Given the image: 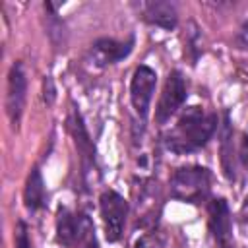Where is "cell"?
<instances>
[{
  "instance_id": "cell-1",
  "label": "cell",
  "mask_w": 248,
  "mask_h": 248,
  "mask_svg": "<svg viewBox=\"0 0 248 248\" xmlns=\"http://www.w3.org/2000/svg\"><path fill=\"white\" fill-rule=\"evenodd\" d=\"M217 114L205 112L203 107H188L176 120V124L165 134V145L169 151L186 155L202 149L217 130Z\"/></svg>"
},
{
  "instance_id": "cell-2",
  "label": "cell",
  "mask_w": 248,
  "mask_h": 248,
  "mask_svg": "<svg viewBox=\"0 0 248 248\" xmlns=\"http://www.w3.org/2000/svg\"><path fill=\"white\" fill-rule=\"evenodd\" d=\"M170 196L184 203H202L211 188V172L200 165L180 167L172 172L170 180Z\"/></svg>"
},
{
  "instance_id": "cell-3",
  "label": "cell",
  "mask_w": 248,
  "mask_h": 248,
  "mask_svg": "<svg viewBox=\"0 0 248 248\" xmlns=\"http://www.w3.org/2000/svg\"><path fill=\"white\" fill-rule=\"evenodd\" d=\"M99 209H101V219L105 227V238L108 242H118L126 217H128V202L114 190H105L99 198Z\"/></svg>"
},
{
  "instance_id": "cell-4",
  "label": "cell",
  "mask_w": 248,
  "mask_h": 248,
  "mask_svg": "<svg viewBox=\"0 0 248 248\" xmlns=\"http://www.w3.org/2000/svg\"><path fill=\"white\" fill-rule=\"evenodd\" d=\"M186 95H188V89H186V79L182 72L172 70L165 79V85H163V91H161V97L155 108V120L159 124H165L170 116H174L178 108L184 105Z\"/></svg>"
},
{
  "instance_id": "cell-5",
  "label": "cell",
  "mask_w": 248,
  "mask_h": 248,
  "mask_svg": "<svg viewBox=\"0 0 248 248\" xmlns=\"http://www.w3.org/2000/svg\"><path fill=\"white\" fill-rule=\"evenodd\" d=\"M157 85V72L149 68L147 64H140L130 79V101L134 107V112L143 120L149 112V105L155 93Z\"/></svg>"
},
{
  "instance_id": "cell-6",
  "label": "cell",
  "mask_w": 248,
  "mask_h": 248,
  "mask_svg": "<svg viewBox=\"0 0 248 248\" xmlns=\"http://www.w3.org/2000/svg\"><path fill=\"white\" fill-rule=\"evenodd\" d=\"M27 99V78L21 62H14L8 72V93H6V112L10 122L16 126L23 114Z\"/></svg>"
},
{
  "instance_id": "cell-7",
  "label": "cell",
  "mask_w": 248,
  "mask_h": 248,
  "mask_svg": "<svg viewBox=\"0 0 248 248\" xmlns=\"http://www.w3.org/2000/svg\"><path fill=\"white\" fill-rule=\"evenodd\" d=\"M209 231L217 248H232V221L229 205L223 198H215L207 205Z\"/></svg>"
},
{
  "instance_id": "cell-8",
  "label": "cell",
  "mask_w": 248,
  "mask_h": 248,
  "mask_svg": "<svg viewBox=\"0 0 248 248\" xmlns=\"http://www.w3.org/2000/svg\"><path fill=\"white\" fill-rule=\"evenodd\" d=\"M134 48V39L130 37L128 41H116V39H97L91 45V60L95 62V66L103 68L108 64H116L122 58H126Z\"/></svg>"
},
{
  "instance_id": "cell-9",
  "label": "cell",
  "mask_w": 248,
  "mask_h": 248,
  "mask_svg": "<svg viewBox=\"0 0 248 248\" xmlns=\"http://www.w3.org/2000/svg\"><path fill=\"white\" fill-rule=\"evenodd\" d=\"M68 124H70V132H72V138H74V143L81 155V165H83V172H95V147H93V141L89 140V134L85 130V124H83V118L81 114L78 112V108L72 110L70 118H68Z\"/></svg>"
},
{
  "instance_id": "cell-10",
  "label": "cell",
  "mask_w": 248,
  "mask_h": 248,
  "mask_svg": "<svg viewBox=\"0 0 248 248\" xmlns=\"http://www.w3.org/2000/svg\"><path fill=\"white\" fill-rule=\"evenodd\" d=\"M141 14H143V19L155 27H161V29H174L176 23H178V14H176V8L174 4L170 2H165V0H155V2H145L141 6Z\"/></svg>"
},
{
  "instance_id": "cell-11",
  "label": "cell",
  "mask_w": 248,
  "mask_h": 248,
  "mask_svg": "<svg viewBox=\"0 0 248 248\" xmlns=\"http://www.w3.org/2000/svg\"><path fill=\"white\" fill-rule=\"evenodd\" d=\"M79 236V219L68 207H60L56 215V240L58 244L72 248L78 244Z\"/></svg>"
},
{
  "instance_id": "cell-12",
  "label": "cell",
  "mask_w": 248,
  "mask_h": 248,
  "mask_svg": "<svg viewBox=\"0 0 248 248\" xmlns=\"http://www.w3.org/2000/svg\"><path fill=\"white\" fill-rule=\"evenodd\" d=\"M45 200H46V190H45V180H43V174L41 170L35 167L31 169L27 180H25V190H23V202H25V207L29 211H39L43 205H45Z\"/></svg>"
},
{
  "instance_id": "cell-13",
  "label": "cell",
  "mask_w": 248,
  "mask_h": 248,
  "mask_svg": "<svg viewBox=\"0 0 248 248\" xmlns=\"http://www.w3.org/2000/svg\"><path fill=\"white\" fill-rule=\"evenodd\" d=\"M221 161L223 169L229 180H234V163H232V130L229 122V112H225V122H223V141H221Z\"/></svg>"
},
{
  "instance_id": "cell-14",
  "label": "cell",
  "mask_w": 248,
  "mask_h": 248,
  "mask_svg": "<svg viewBox=\"0 0 248 248\" xmlns=\"http://www.w3.org/2000/svg\"><path fill=\"white\" fill-rule=\"evenodd\" d=\"M78 219H79V236H78V246H79V248H99V242H97V236H95L93 221H91L85 213H79V215H78Z\"/></svg>"
},
{
  "instance_id": "cell-15",
  "label": "cell",
  "mask_w": 248,
  "mask_h": 248,
  "mask_svg": "<svg viewBox=\"0 0 248 248\" xmlns=\"http://www.w3.org/2000/svg\"><path fill=\"white\" fill-rule=\"evenodd\" d=\"M14 240H16V248H33L31 238H29V231H27V225H25L23 221L17 223Z\"/></svg>"
},
{
  "instance_id": "cell-16",
  "label": "cell",
  "mask_w": 248,
  "mask_h": 248,
  "mask_svg": "<svg viewBox=\"0 0 248 248\" xmlns=\"http://www.w3.org/2000/svg\"><path fill=\"white\" fill-rule=\"evenodd\" d=\"M43 99L46 105H52L56 99V87H54V81L50 76H45V79H43Z\"/></svg>"
},
{
  "instance_id": "cell-17",
  "label": "cell",
  "mask_w": 248,
  "mask_h": 248,
  "mask_svg": "<svg viewBox=\"0 0 248 248\" xmlns=\"http://www.w3.org/2000/svg\"><path fill=\"white\" fill-rule=\"evenodd\" d=\"M238 157H240V163L248 167V136L246 134H242V140L238 145Z\"/></svg>"
},
{
  "instance_id": "cell-18",
  "label": "cell",
  "mask_w": 248,
  "mask_h": 248,
  "mask_svg": "<svg viewBox=\"0 0 248 248\" xmlns=\"http://www.w3.org/2000/svg\"><path fill=\"white\" fill-rule=\"evenodd\" d=\"M240 217H242L244 223H248V198L244 200V203H242V207H240Z\"/></svg>"
},
{
  "instance_id": "cell-19",
  "label": "cell",
  "mask_w": 248,
  "mask_h": 248,
  "mask_svg": "<svg viewBox=\"0 0 248 248\" xmlns=\"http://www.w3.org/2000/svg\"><path fill=\"white\" fill-rule=\"evenodd\" d=\"M136 248H151V246L147 244V240H145V238H140V240L136 242Z\"/></svg>"
}]
</instances>
